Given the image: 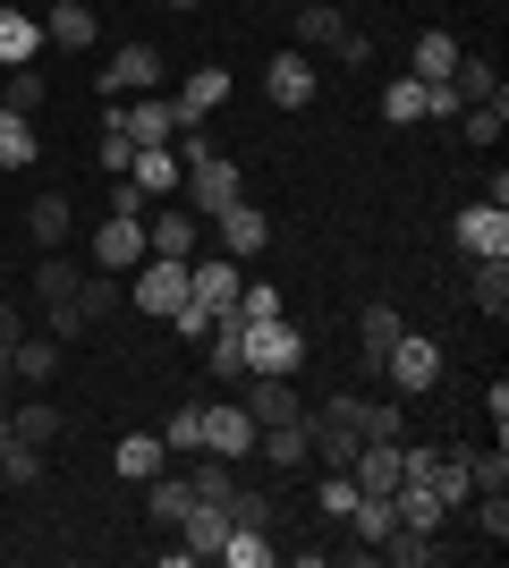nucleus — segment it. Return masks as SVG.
<instances>
[{
  "label": "nucleus",
  "instance_id": "f257e3e1",
  "mask_svg": "<svg viewBox=\"0 0 509 568\" xmlns=\"http://www.w3.org/2000/svg\"><path fill=\"white\" fill-rule=\"evenodd\" d=\"M297 43H306V51H332L339 69H365V60H374V43L339 18L332 0H306V9H297Z\"/></svg>",
  "mask_w": 509,
  "mask_h": 568
},
{
  "label": "nucleus",
  "instance_id": "f03ea898",
  "mask_svg": "<svg viewBox=\"0 0 509 568\" xmlns=\"http://www.w3.org/2000/svg\"><path fill=\"white\" fill-rule=\"evenodd\" d=\"M238 339H246V374H297V365H306V332H297L289 314L238 323Z\"/></svg>",
  "mask_w": 509,
  "mask_h": 568
},
{
  "label": "nucleus",
  "instance_id": "7ed1b4c3",
  "mask_svg": "<svg viewBox=\"0 0 509 568\" xmlns=\"http://www.w3.org/2000/svg\"><path fill=\"white\" fill-rule=\"evenodd\" d=\"M128 306H136V314H153V323H170V314L187 306V263L145 255L136 272H128Z\"/></svg>",
  "mask_w": 509,
  "mask_h": 568
},
{
  "label": "nucleus",
  "instance_id": "20e7f679",
  "mask_svg": "<svg viewBox=\"0 0 509 568\" xmlns=\"http://www.w3.org/2000/svg\"><path fill=\"white\" fill-rule=\"evenodd\" d=\"M383 374H390V390H399V399H425V390H441V339L399 332V339H390V356H383Z\"/></svg>",
  "mask_w": 509,
  "mask_h": 568
},
{
  "label": "nucleus",
  "instance_id": "39448f33",
  "mask_svg": "<svg viewBox=\"0 0 509 568\" xmlns=\"http://www.w3.org/2000/svg\"><path fill=\"white\" fill-rule=\"evenodd\" d=\"M162 51H153V43H120V51H111V69H94V94L102 102H120V94H162Z\"/></svg>",
  "mask_w": 509,
  "mask_h": 568
},
{
  "label": "nucleus",
  "instance_id": "423d86ee",
  "mask_svg": "<svg viewBox=\"0 0 509 568\" xmlns=\"http://www.w3.org/2000/svg\"><path fill=\"white\" fill-rule=\"evenodd\" d=\"M153 246H145V213H102L94 221V246H85V263L94 272H136Z\"/></svg>",
  "mask_w": 509,
  "mask_h": 568
},
{
  "label": "nucleus",
  "instance_id": "0eeeda50",
  "mask_svg": "<svg viewBox=\"0 0 509 568\" xmlns=\"http://www.w3.org/2000/svg\"><path fill=\"white\" fill-rule=\"evenodd\" d=\"M179 195H187L195 213L213 221L221 204H238V195H246V179H238V162H230V153H195V162H187V179H179Z\"/></svg>",
  "mask_w": 509,
  "mask_h": 568
},
{
  "label": "nucleus",
  "instance_id": "6e6552de",
  "mask_svg": "<svg viewBox=\"0 0 509 568\" xmlns=\"http://www.w3.org/2000/svg\"><path fill=\"white\" fill-rule=\"evenodd\" d=\"M238 288H246L238 255H187V297L204 314H238Z\"/></svg>",
  "mask_w": 509,
  "mask_h": 568
},
{
  "label": "nucleus",
  "instance_id": "1a4fd4ad",
  "mask_svg": "<svg viewBox=\"0 0 509 568\" xmlns=\"http://www.w3.org/2000/svg\"><path fill=\"white\" fill-rule=\"evenodd\" d=\"M195 237H204V213H195V204H179V195L145 213V246H153V255L187 263V255H195Z\"/></svg>",
  "mask_w": 509,
  "mask_h": 568
},
{
  "label": "nucleus",
  "instance_id": "9d476101",
  "mask_svg": "<svg viewBox=\"0 0 509 568\" xmlns=\"http://www.w3.org/2000/svg\"><path fill=\"white\" fill-rule=\"evenodd\" d=\"M204 450H213V458H230V467H246V458H255V416H246L238 399L204 407Z\"/></svg>",
  "mask_w": 509,
  "mask_h": 568
},
{
  "label": "nucleus",
  "instance_id": "9b49d317",
  "mask_svg": "<svg viewBox=\"0 0 509 568\" xmlns=\"http://www.w3.org/2000/svg\"><path fill=\"white\" fill-rule=\"evenodd\" d=\"M255 458H264L272 475H306V467H315V433H306V416L264 425V433H255Z\"/></svg>",
  "mask_w": 509,
  "mask_h": 568
},
{
  "label": "nucleus",
  "instance_id": "f8f14e48",
  "mask_svg": "<svg viewBox=\"0 0 509 568\" xmlns=\"http://www.w3.org/2000/svg\"><path fill=\"white\" fill-rule=\"evenodd\" d=\"M120 128H128V144H170L179 136V102L170 94H120Z\"/></svg>",
  "mask_w": 509,
  "mask_h": 568
},
{
  "label": "nucleus",
  "instance_id": "ddd939ff",
  "mask_svg": "<svg viewBox=\"0 0 509 568\" xmlns=\"http://www.w3.org/2000/svg\"><path fill=\"white\" fill-rule=\"evenodd\" d=\"M213 230H221V255H238V263H255V255L272 246V221L255 213L246 195H238V204H221V213H213Z\"/></svg>",
  "mask_w": 509,
  "mask_h": 568
},
{
  "label": "nucleus",
  "instance_id": "4468645a",
  "mask_svg": "<svg viewBox=\"0 0 509 568\" xmlns=\"http://www.w3.org/2000/svg\"><path fill=\"white\" fill-rule=\"evenodd\" d=\"M450 237H459L476 263H485V255H509V204H467V213L450 221Z\"/></svg>",
  "mask_w": 509,
  "mask_h": 568
},
{
  "label": "nucleus",
  "instance_id": "2eb2a0df",
  "mask_svg": "<svg viewBox=\"0 0 509 568\" xmlns=\"http://www.w3.org/2000/svg\"><path fill=\"white\" fill-rule=\"evenodd\" d=\"M264 94L281 102V111H306V102L323 94V77H315V60H306V51H281V60H272V69H264Z\"/></svg>",
  "mask_w": 509,
  "mask_h": 568
},
{
  "label": "nucleus",
  "instance_id": "dca6fc26",
  "mask_svg": "<svg viewBox=\"0 0 509 568\" xmlns=\"http://www.w3.org/2000/svg\"><path fill=\"white\" fill-rule=\"evenodd\" d=\"M170 102H179V128H204V119L230 102V69H187Z\"/></svg>",
  "mask_w": 509,
  "mask_h": 568
},
{
  "label": "nucleus",
  "instance_id": "f3484780",
  "mask_svg": "<svg viewBox=\"0 0 509 568\" xmlns=\"http://www.w3.org/2000/svg\"><path fill=\"white\" fill-rule=\"evenodd\" d=\"M94 34H102V26H94L85 0H51V9H43V43L51 51H94Z\"/></svg>",
  "mask_w": 509,
  "mask_h": 568
},
{
  "label": "nucleus",
  "instance_id": "a211bd4d",
  "mask_svg": "<svg viewBox=\"0 0 509 568\" xmlns=\"http://www.w3.org/2000/svg\"><path fill=\"white\" fill-rule=\"evenodd\" d=\"M128 179H136V187L153 195V204H170L187 170H179V153H170V144H136V153H128Z\"/></svg>",
  "mask_w": 509,
  "mask_h": 568
},
{
  "label": "nucleus",
  "instance_id": "6ab92c4d",
  "mask_svg": "<svg viewBox=\"0 0 509 568\" xmlns=\"http://www.w3.org/2000/svg\"><path fill=\"white\" fill-rule=\"evenodd\" d=\"M348 475H357V493H399V484H408V467H399V442H357Z\"/></svg>",
  "mask_w": 509,
  "mask_h": 568
},
{
  "label": "nucleus",
  "instance_id": "aec40b11",
  "mask_svg": "<svg viewBox=\"0 0 509 568\" xmlns=\"http://www.w3.org/2000/svg\"><path fill=\"white\" fill-rule=\"evenodd\" d=\"M43 60V18H26L18 0H0V69H26Z\"/></svg>",
  "mask_w": 509,
  "mask_h": 568
},
{
  "label": "nucleus",
  "instance_id": "412c9836",
  "mask_svg": "<svg viewBox=\"0 0 509 568\" xmlns=\"http://www.w3.org/2000/svg\"><path fill=\"white\" fill-rule=\"evenodd\" d=\"M221 535H230V509H213V500H195L179 518V551L187 560H221Z\"/></svg>",
  "mask_w": 509,
  "mask_h": 568
},
{
  "label": "nucleus",
  "instance_id": "4be33fe9",
  "mask_svg": "<svg viewBox=\"0 0 509 568\" xmlns=\"http://www.w3.org/2000/svg\"><path fill=\"white\" fill-rule=\"evenodd\" d=\"M408 332L399 323V306H365L357 314V356H365V374H383V356H390V339Z\"/></svg>",
  "mask_w": 509,
  "mask_h": 568
},
{
  "label": "nucleus",
  "instance_id": "5701e85b",
  "mask_svg": "<svg viewBox=\"0 0 509 568\" xmlns=\"http://www.w3.org/2000/svg\"><path fill=\"white\" fill-rule=\"evenodd\" d=\"M408 60H416L408 77H425V85H441V77L459 69L467 51H459V34H441V26H425V34H416V51H408Z\"/></svg>",
  "mask_w": 509,
  "mask_h": 568
},
{
  "label": "nucleus",
  "instance_id": "b1692460",
  "mask_svg": "<svg viewBox=\"0 0 509 568\" xmlns=\"http://www.w3.org/2000/svg\"><path fill=\"white\" fill-rule=\"evenodd\" d=\"M77 272H85V263H69L60 246H43V263H34V297H43V314L51 306H77Z\"/></svg>",
  "mask_w": 509,
  "mask_h": 568
},
{
  "label": "nucleus",
  "instance_id": "393cba45",
  "mask_svg": "<svg viewBox=\"0 0 509 568\" xmlns=\"http://www.w3.org/2000/svg\"><path fill=\"white\" fill-rule=\"evenodd\" d=\"M221 560H230V568H272V560H281V544H272V526H238V518H230Z\"/></svg>",
  "mask_w": 509,
  "mask_h": 568
},
{
  "label": "nucleus",
  "instance_id": "a878e982",
  "mask_svg": "<svg viewBox=\"0 0 509 568\" xmlns=\"http://www.w3.org/2000/svg\"><path fill=\"white\" fill-rule=\"evenodd\" d=\"M111 467H120L128 484H153V475L170 467V450H162V433H128L120 450H111Z\"/></svg>",
  "mask_w": 509,
  "mask_h": 568
},
{
  "label": "nucleus",
  "instance_id": "bb28decb",
  "mask_svg": "<svg viewBox=\"0 0 509 568\" xmlns=\"http://www.w3.org/2000/svg\"><path fill=\"white\" fill-rule=\"evenodd\" d=\"M120 306H128L120 272H77V314H85V323H102V314H120Z\"/></svg>",
  "mask_w": 509,
  "mask_h": 568
},
{
  "label": "nucleus",
  "instance_id": "cd10ccee",
  "mask_svg": "<svg viewBox=\"0 0 509 568\" xmlns=\"http://www.w3.org/2000/svg\"><path fill=\"white\" fill-rule=\"evenodd\" d=\"M467 297H476V314H492V323H501V314H509V255H485V263H476Z\"/></svg>",
  "mask_w": 509,
  "mask_h": 568
},
{
  "label": "nucleus",
  "instance_id": "c85d7f7f",
  "mask_svg": "<svg viewBox=\"0 0 509 568\" xmlns=\"http://www.w3.org/2000/svg\"><path fill=\"white\" fill-rule=\"evenodd\" d=\"M34 153H43V144H34V119L0 102V170H26V162H34Z\"/></svg>",
  "mask_w": 509,
  "mask_h": 568
},
{
  "label": "nucleus",
  "instance_id": "c756f323",
  "mask_svg": "<svg viewBox=\"0 0 509 568\" xmlns=\"http://www.w3.org/2000/svg\"><path fill=\"white\" fill-rule=\"evenodd\" d=\"M9 365H18V382H51L60 374V339H9Z\"/></svg>",
  "mask_w": 509,
  "mask_h": 568
},
{
  "label": "nucleus",
  "instance_id": "7c9ffc66",
  "mask_svg": "<svg viewBox=\"0 0 509 568\" xmlns=\"http://www.w3.org/2000/svg\"><path fill=\"white\" fill-rule=\"evenodd\" d=\"M26 230H34V246H60V237L77 230L69 195H34V213H26Z\"/></svg>",
  "mask_w": 509,
  "mask_h": 568
},
{
  "label": "nucleus",
  "instance_id": "2f4dec72",
  "mask_svg": "<svg viewBox=\"0 0 509 568\" xmlns=\"http://www.w3.org/2000/svg\"><path fill=\"white\" fill-rule=\"evenodd\" d=\"M187 509H195V484H187V475H153V526H179V518H187Z\"/></svg>",
  "mask_w": 509,
  "mask_h": 568
},
{
  "label": "nucleus",
  "instance_id": "473e14b6",
  "mask_svg": "<svg viewBox=\"0 0 509 568\" xmlns=\"http://www.w3.org/2000/svg\"><path fill=\"white\" fill-rule=\"evenodd\" d=\"M383 119L390 128H416V119H425V77H390L383 85Z\"/></svg>",
  "mask_w": 509,
  "mask_h": 568
},
{
  "label": "nucleus",
  "instance_id": "72a5a7b5",
  "mask_svg": "<svg viewBox=\"0 0 509 568\" xmlns=\"http://www.w3.org/2000/svg\"><path fill=\"white\" fill-rule=\"evenodd\" d=\"M357 433H365V442H399V433H408V416H399L390 399H374V390H357Z\"/></svg>",
  "mask_w": 509,
  "mask_h": 568
},
{
  "label": "nucleus",
  "instance_id": "f704fd0d",
  "mask_svg": "<svg viewBox=\"0 0 509 568\" xmlns=\"http://www.w3.org/2000/svg\"><path fill=\"white\" fill-rule=\"evenodd\" d=\"M450 94L459 102H492V94H509V85H501L492 60H459V69H450Z\"/></svg>",
  "mask_w": 509,
  "mask_h": 568
},
{
  "label": "nucleus",
  "instance_id": "c9c22d12",
  "mask_svg": "<svg viewBox=\"0 0 509 568\" xmlns=\"http://www.w3.org/2000/svg\"><path fill=\"white\" fill-rule=\"evenodd\" d=\"M425 484L441 493V509H459V500L476 493V484H467V450H434V475H425Z\"/></svg>",
  "mask_w": 509,
  "mask_h": 568
},
{
  "label": "nucleus",
  "instance_id": "e433bc0d",
  "mask_svg": "<svg viewBox=\"0 0 509 568\" xmlns=\"http://www.w3.org/2000/svg\"><path fill=\"white\" fill-rule=\"evenodd\" d=\"M459 128H467V144H501V128H509V94L467 102V111H459Z\"/></svg>",
  "mask_w": 509,
  "mask_h": 568
},
{
  "label": "nucleus",
  "instance_id": "4c0bfd02",
  "mask_svg": "<svg viewBox=\"0 0 509 568\" xmlns=\"http://www.w3.org/2000/svg\"><path fill=\"white\" fill-rule=\"evenodd\" d=\"M9 433H18V442H34V450H51V442H60V407H9Z\"/></svg>",
  "mask_w": 509,
  "mask_h": 568
},
{
  "label": "nucleus",
  "instance_id": "58836bf2",
  "mask_svg": "<svg viewBox=\"0 0 509 568\" xmlns=\"http://www.w3.org/2000/svg\"><path fill=\"white\" fill-rule=\"evenodd\" d=\"M162 450H170V458H195V450H204V407H170Z\"/></svg>",
  "mask_w": 509,
  "mask_h": 568
},
{
  "label": "nucleus",
  "instance_id": "ea45409f",
  "mask_svg": "<svg viewBox=\"0 0 509 568\" xmlns=\"http://www.w3.org/2000/svg\"><path fill=\"white\" fill-rule=\"evenodd\" d=\"M43 94H51V85H43V69H34V60H26V69H9V85H0V102H9V111H26V119L43 111Z\"/></svg>",
  "mask_w": 509,
  "mask_h": 568
},
{
  "label": "nucleus",
  "instance_id": "a19ab883",
  "mask_svg": "<svg viewBox=\"0 0 509 568\" xmlns=\"http://www.w3.org/2000/svg\"><path fill=\"white\" fill-rule=\"evenodd\" d=\"M315 509H323V518H348V509H357V475H348V467H323Z\"/></svg>",
  "mask_w": 509,
  "mask_h": 568
},
{
  "label": "nucleus",
  "instance_id": "79ce46f5",
  "mask_svg": "<svg viewBox=\"0 0 509 568\" xmlns=\"http://www.w3.org/2000/svg\"><path fill=\"white\" fill-rule=\"evenodd\" d=\"M467 484L476 493H509V450L492 442V450H467Z\"/></svg>",
  "mask_w": 509,
  "mask_h": 568
},
{
  "label": "nucleus",
  "instance_id": "37998d69",
  "mask_svg": "<svg viewBox=\"0 0 509 568\" xmlns=\"http://www.w3.org/2000/svg\"><path fill=\"white\" fill-rule=\"evenodd\" d=\"M0 475H9V484H34V475H43V450L9 433V450H0Z\"/></svg>",
  "mask_w": 509,
  "mask_h": 568
},
{
  "label": "nucleus",
  "instance_id": "c03bdc74",
  "mask_svg": "<svg viewBox=\"0 0 509 568\" xmlns=\"http://www.w3.org/2000/svg\"><path fill=\"white\" fill-rule=\"evenodd\" d=\"M230 518H238V526H272V493L238 484V493H230Z\"/></svg>",
  "mask_w": 509,
  "mask_h": 568
},
{
  "label": "nucleus",
  "instance_id": "a18cd8bd",
  "mask_svg": "<svg viewBox=\"0 0 509 568\" xmlns=\"http://www.w3.org/2000/svg\"><path fill=\"white\" fill-rule=\"evenodd\" d=\"M111 213H153V195L136 179H111Z\"/></svg>",
  "mask_w": 509,
  "mask_h": 568
},
{
  "label": "nucleus",
  "instance_id": "49530a36",
  "mask_svg": "<svg viewBox=\"0 0 509 568\" xmlns=\"http://www.w3.org/2000/svg\"><path fill=\"white\" fill-rule=\"evenodd\" d=\"M485 544H509V500L485 493Z\"/></svg>",
  "mask_w": 509,
  "mask_h": 568
},
{
  "label": "nucleus",
  "instance_id": "de8ad7c7",
  "mask_svg": "<svg viewBox=\"0 0 509 568\" xmlns=\"http://www.w3.org/2000/svg\"><path fill=\"white\" fill-rule=\"evenodd\" d=\"M170 323H179V332H187V339H204V332H213V314L195 306V297H187V306H179V314H170Z\"/></svg>",
  "mask_w": 509,
  "mask_h": 568
},
{
  "label": "nucleus",
  "instance_id": "09e8293b",
  "mask_svg": "<svg viewBox=\"0 0 509 568\" xmlns=\"http://www.w3.org/2000/svg\"><path fill=\"white\" fill-rule=\"evenodd\" d=\"M26 323H18V306H9V297H0V348H9V339H18Z\"/></svg>",
  "mask_w": 509,
  "mask_h": 568
},
{
  "label": "nucleus",
  "instance_id": "8fccbe9b",
  "mask_svg": "<svg viewBox=\"0 0 509 568\" xmlns=\"http://www.w3.org/2000/svg\"><path fill=\"white\" fill-rule=\"evenodd\" d=\"M9 382H18V365H9V348H0V399H9Z\"/></svg>",
  "mask_w": 509,
  "mask_h": 568
},
{
  "label": "nucleus",
  "instance_id": "3c124183",
  "mask_svg": "<svg viewBox=\"0 0 509 568\" xmlns=\"http://www.w3.org/2000/svg\"><path fill=\"white\" fill-rule=\"evenodd\" d=\"M170 9H204V0H170Z\"/></svg>",
  "mask_w": 509,
  "mask_h": 568
}]
</instances>
